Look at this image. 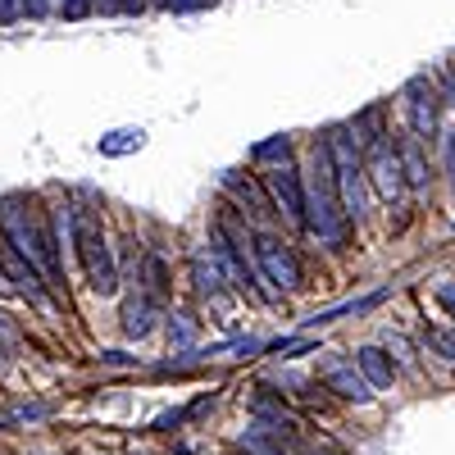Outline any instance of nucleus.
Wrapping results in <instances>:
<instances>
[{"label": "nucleus", "mask_w": 455, "mask_h": 455, "mask_svg": "<svg viewBox=\"0 0 455 455\" xmlns=\"http://www.w3.org/2000/svg\"><path fill=\"white\" fill-rule=\"evenodd\" d=\"M0 233H5L10 251L23 255L28 264L42 278L60 283L64 278V264H60V251H55V233L42 210H32L23 201H0Z\"/></svg>", "instance_id": "obj_1"}, {"label": "nucleus", "mask_w": 455, "mask_h": 455, "mask_svg": "<svg viewBox=\"0 0 455 455\" xmlns=\"http://www.w3.org/2000/svg\"><path fill=\"white\" fill-rule=\"evenodd\" d=\"M306 228L328 242V246H341L347 237V214H341V201H337V182H332V156H328V141L315 146L310 156V182H306Z\"/></svg>", "instance_id": "obj_2"}, {"label": "nucleus", "mask_w": 455, "mask_h": 455, "mask_svg": "<svg viewBox=\"0 0 455 455\" xmlns=\"http://www.w3.org/2000/svg\"><path fill=\"white\" fill-rule=\"evenodd\" d=\"M328 156H332V182H337L341 214H347V223L351 219H364V210H369V178H364V160H360L355 132L351 128H332Z\"/></svg>", "instance_id": "obj_3"}, {"label": "nucleus", "mask_w": 455, "mask_h": 455, "mask_svg": "<svg viewBox=\"0 0 455 455\" xmlns=\"http://www.w3.org/2000/svg\"><path fill=\"white\" fill-rule=\"evenodd\" d=\"M73 214V246L83 255V269H87V283L96 296H114L119 291V274H114V255L105 246V233H100V219L87 210V205H68Z\"/></svg>", "instance_id": "obj_4"}, {"label": "nucleus", "mask_w": 455, "mask_h": 455, "mask_svg": "<svg viewBox=\"0 0 455 455\" xmlns=\"http://www.w3.org/2000/svg\"><path fill=\"white\" fill-rule=\"evenodd\" d=\"M251 255H255V274L259 283H274L278 291L300 287V259L291 255V246L274 233H255L251 237Z\"/></svg>", "instance_id": "obj_5"}, {"label": "nucleus", "mask_w": 455, "mask_h": 455, "mask_svg": "<svg viewBox=\"0 0 455 455\" xmlns=\"http://www.w3.org/2000/svg\"><path fill=\"white\" fill-rule=\"evenodd\" d=\"M401 96H405V114H410L414 137H433L437 119H442V92H437V83L428 78V73H419V78L405 83Z\"/></svg>", "instance_id": "obj_6"}, {"label": "nucleus", "mask_w": 455, "mask_h": 455, "mask_svg": "<svg viewBox=\"0 0 455 455\" xmlns=\"http://www.w3.org/2000/svg\"><path fill=\"white\" fill-rule=\"evenodd\" d=\"M364 146H369L364 178H373V187H378V196H383V201H401L405 178H401V164H396L392 146H387V132H383V137H373V141H364Z\"/></svg>", "instance_id": "obj_7"}, {"label": "nucleus", "mask_w": 455, "mask_h": 455, "mask_svg": "<svg viewBox=\"0 0 455 455\" xmlns=\"http://www.w3.org/2000/svg\"><path fill=\"white\" fill-rule=\"evenodd\" d=\"M269 196H274V205H278L291 223L306 228V182H300V173H296L291 164H278V169L269 173Z\"/></svg>", "instance_id": "obj_8"}, {"label": "nucleus", "mask_w": 455, "mask_h": 455, "mask_svg": "<svg viewBox=\"0 0 455 455\" xmlns=\"http://www.w3.org/2000/svg\"><path fill=\"white\" fill-rule=\"evenodd\" d=\"M319 378H323V387H328L332 396H341V401H360V405H364V401L373 396V387L360 378L355 360H323Z\"/></svg>", "instance_id": "obj_9"}, {"label": "nucleus", "mask_w": 455, "mask_h": 455, "mask_svg": "<svg viewBox=\"0 0 455 455\" xmlns=\"http://www.w3.org/2000/svg\"><path fill=\"white\" fill-rule=\"evenodd\" d=\"M0 274H5V278H10V287H14V291H23L28 300H42V287H46V278L36 274V269H32V264H28L23 255H14L10 246L0 251Z\"/></svg>", "instance_id": "obj_10"}, {"label": "nucleus", "mask_w": 455, "mask_h": 455, "mask_svg": "<svg viewBox=\"0 0 455 455\" xmlns=\"http://www.w3.org/2000/svg\"><path fill=\"white\" fill-rule=\"evenodd\" d=\"M396 164H401L405 187H414V192H428V160H424L419 137H401V141H396Z\"/></svg>", "instance_id": "obj_11"}, {"label": "nucleus", "mask_w": 455, "mask_h": 455, "mask_svg": "<svg viewBox=\"0 0 455 455\" xmlns=\"http://www.w3.org/2000/svg\"><path fill=\"white\" fill-rule=\"evenodd\" d=\"M355 369L369 387H392L396 383V360L383 351V347H360L355 351Z\"/></svg>", "instance_id": "obj_12"}, {"label": "nucleus", "mask_w": 455, "mask_h": 455, "mask_svg": "<svg viewBox=\"0 0 455 455\" xmlns=\"http://www.w3.org/2000/svg\"><path fill=\"white\" fill-rule=\"evenodd\" d=\"M192 283H196V296L201 300H210V306H228V283H223V274L214 269V259L201 251L196 259H192Z\"/></svg>", "instance_id": "obj_13"}, {"label": "nucleus", "mask_w": 455, "mask_h": 455, "mask_svg": "<svg viewBox=\"0 0 455 455\" xmlns=\"http://www.w3.org/2000/svg\"><path fill=\"white\" fill-rule=\"evenodd\" d=\"M387 296H392V287H378V291H369V296H360V300H347V306H332V310L310 315L306 328H323V323H337V319H347V315H364V310H373V306H383Z\"/></svg>", "instance_id": "obj_14"}, {"label": "nucleus", "mask_w": 455, "mask_h": 455, "mask_svg": "<svg viewBox=\"0 0 455 455\" xmlns=\"http://www.w3.org/2000/svg\"><path fill=\"white\" fill-rule=\"evenodd\" d=\"M223 187H228V192H233V196H237V201H242V205L255 214V219H269V214H274V201L264 196L251 178H242V173H223Z\"/></svg>", "instance_id": "obj_15"}, {"label": "nucleus", "mask_w": 455, "mask_h": 455, "mask_svg": "<svg viewBox=\"0 0 455 455\" xmlns=\"http://www.w3.org/2000/svg\"><path fill=\"white\" fill-rule=\"evenodd\" d=\"M156 315H160V306L150 296H128L124 300V332L128 337H146L150 328H156Z\"/></svg>", "instance_id": "obj_16"}, {"label": "nucleus", "mask_w": 455, "mask_h": 455, "mask_svg": "<svg viewBox=\"0 0 455 455\" xmlns=\"http://www.w3.org/2000/svg\"><path fill=\"white\" fill-rule=\"evenodd\" d=\"M196 337H201V319H192V315H169V341H173L178 351H192Z\"/></svg>", "instance_id": "obj_17"}, {"label": "nucleus", "mask_w": 455, "mask_h": 455, "mask_svg": "<svg viewBox=\"0 0 455 455\" xmlns=\"http://www.w3.org/2000/svg\"><path fill=\"white\" fill-rule=\"evenodd\" d=\"M146 141L141 128H114L109 137H100V156H128V150H137Z\"/></svg>", "instance_id": "obj_18"}, {"label": "nucleus", "mask_w": 455, "mask_h": 455, "mask_svg": "<svg viewBox=\"0 0 455 455\" xmlns=\"http://www.w3.org/2000/svg\"><path fill=\"white\" fill-rule=\"evenodd\" d=\"M164 291H169V269H164L160 255H150V259H146V296L160 300Z\"/></svg>", "instance_id": "obj_19"}, {"label": "nucleus", "mask_w": 455, "mask_h": 455, "mask_svg": "<svg viewBox=\"0 0 455 455\" xmlns=\"http://www.w3.org/2000/svg\"><path fill=\"white\" fill-rule=\"evenodd\" d=\"M287 156H291V141L287 137H274V141H259L255 146V160H283L287 164Z\"/></svg>", "instance_id": "obj_20"}, {"label": "nucleus", "mask_w": 455, "mask_h": 455, "mask_svg": "<svg viewBox=\"0 0 455 455\" xmlns=\"http://www.w3.org/2000/svg\"><path fill=\"white\" fill-rule=\"evenodd\" d=\"M433 300H437V306L455 319V278H442V283L433 287Z\"/></svg>", "instance_id": "obj_21"}, {"label": "nucleus", "mask_w": 455, "mask_h": 455, "mask_svg": "<svg viewBox=\"0 0 455 455\" xmlns=\"http://www.w3.org/2000/svg\"><path fill=\"white\" fill-rule=\"evenodd\" d=\"M428 341L437 347V355H442V360H455V332H446V328H433V332H428Z\"/></svg>", "instance_id": "obj_22"}, {"label": "nucleus", "mask_w": 455, "mask_h": 455, "mask_svg": "<svg viewBox=\"0 0 455 455\" xmlns=\"http://www.w3.org/2000/svg\"><path fill=\"white\" fill-rule=\"evenodd\" d=\"M55 5H60V14H64V19H87L96 0H55Z\"/></svg>", "instance_id": "obj_23"}, {"label": "nucleus", "mask_w": 455, "mask_h": 455, "mask_svg": "<svg viewBox=\"0 0 455 455\" xmlns=\"http://www.w3.org/2000/svg\"><path fill=\"white\" fill-rule=\"evenodd\" d=\"M46 414H51V405H19V410L10 414V419H19V424H28V419H46Z\"/></svg>", "instance_id": "obj_24"}, {"label": "nucleus", "mask_w": 455, "mask_h": 455, "mask_svg": "<svg viewBox=\"0 0 455 455\" xmlns=\"http://www.w3.org/2000/svg\"><path fill=\"white\" fill-rule=\"evenodd\" d=\"M100 364H114V369H132L137 355H124V351H100Z\"/></svg>", "instance_id": "obj_25"}, {"label": "nucleus", "mask_w": 455, "mask_h": 455, "mask_svg": "<svg viewBox=\"0 0 455 455\" xmlns=\"http://www.w3.org/2000/svg\"><path fill=\"white\" fill-rule=\"evenodd\" d=\"M23 14V0H0V23H14Z\"/></svg>", "instance_id": "obj_26"}, {"label": "nucleus", "mask_w": 455, "mask_h": 455, "mask_svg": "<svg viewBox=\"0 0 455 455\" xmlns=\"http://www.w3.org/2000/svg\"><path fill=\"white\" fill-rule=\"evenodd\" d=\"M442 156H446V173H451V182H455V132H446V141H442Z\"/></svg>", "instance_id": "obj_27"}, {"label": "nucleus", "mask_w": 455, "mask_h": 455, "mask_svg": "<svg viewBox=\"0 0 455 455\" xmlns=\"http://www.w3.org/2000/svg\"><path fill=\"white\" fill-rule=\"evenodd\" d=\"M141 5H146V0H119V10H124V14H141Z\"/></svg>", "instance_id": "obj_28"}, {"label": "nucleus", "mask_w": 455, "mask_h": 455, "mask_svg": "<svg viewBox=\"0 0 455 455\" xmlns=\"http://www.w3.org/2000/svg\"><path fill=\"white\" fill-rule=\"evenodd\" d=\"M0 337H5V341L14 337V323H10V315H0Z\"/></svg>", "instance_id": "obj_29"}, {"label": "nucleus", "mask_w": 455, "mask_h": 455, "mask_svg": "<svg viewBox=\"0 0 455 455\" xmlns=\"http://www.w3.org/2000/svg\"><path fill=\"white\" fill-rule=\"evenodd\" d=\"M100 5V14H109V10H119V0H96Z\"/></svg>", "instance_id": "obj_30"}, {"label": "nucleus", "mask_w": 455, "mask_h": 455, "mask_svg": "<svg viewBox=\"0 0 455 455\" xmlns=\"http://www.w3.org/2000/svg\"><path fill=\"white\" fill-rule=\"evenodd\" d=\"M10 291H14V287H10V278H5V274H0V296H10Z\"/></svg>", "instance_id": "obj_31"}, {"label": "nucleus", "mask_w": 455, "mask_h": 455, "mask_svg": "<svg viewBox=\"0 0 455 455\" xmlns=\"http://www.w3.org/2000/svg\"><path fill=\"white\" fill-rule=\"evenodd\" d=\"M0 364H5V347H0Z\"/></svg>", "instance_id": "obj_32"}]
</instances>
